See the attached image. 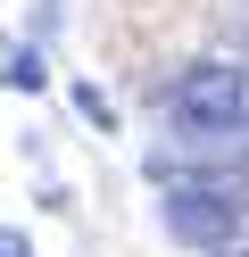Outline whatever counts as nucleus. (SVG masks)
I'll use <instances>...</instances> for the list:
<instances>
[{
  "mask_svg": "<svg viewBox=\"0 0 249 257\" xmlns=\"http://www.w3.org/2000/svg\"><path fill=\"white\" fill-rule=\"evenodd\" d=\"M166 224H175L183 240H224L232 232V207L216 199V191H175V199H166Z\"/></svg>",
  "mask_w": 249,
  "mask_h": 257,
  "instance_id": "f03ea898",
  "label": "nucleus"
},
{
  "mask_svg": "<svg viewBox=\"0 0 249 257\" xmlns=\"http://www.w3.org/2000/svg\"><path fill=\"white\" fill-rule=\"evenodd\" d=\"M9 91H42V58H33V50L9 58Z\"/></svg>",
  "mask_w": 249,
  "mask_h": 257,
  "instance_id": "7ed1b4c3",
  "label": "nucleus"
},
{
  "mask_svg": "<svg viewBox=\"0 0 249 257\" xmlns=\"http://www.w3.org/2000/svg\"><path fill=\"white\" fill-rule=\"evenodd\" d=\"M166 108H175V124H191V133H232V124H249V67L208 58V67H191L166 91Z\"/></svg>",
  "mask_w": 249,
  "mask_h": 257,
  "instance_id": "f257e3e1",
  "label": "nucleus"
},
{
  "mask_svg": "<svg viewBox=\"0 0 249 257\" xmlns=\"http://www.w3.org/2000/svg\"><path fill=\"white\" fill-rule=\"evenodd\" d=\"M0 257H33V240L17 232V224H0Z\"/></svg>",
  "mask_w": 249,
  "mask_h": 257,
  "instance_id": "20e7f679",
  "label": "nucleus"
}]
</instances>
